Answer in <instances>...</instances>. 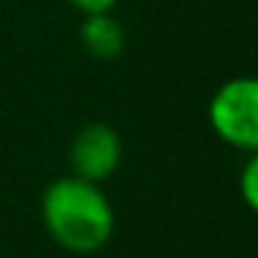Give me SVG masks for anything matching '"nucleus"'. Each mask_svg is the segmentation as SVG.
I'll use <instances>...</instances> for the list:
<instances>
[{"mask_svg":"<svg viewBox=\"0 0 258 258\" xmlns=\"http://www.w3.org/2000/svg\"><path fill=\"white\" fill-rule=\"evenodd\" d=\"M42 222L70 252H97L114 233V208L100 183L78 175L58 178L42 197Z\"/></svg>","mask_w":258,"mask_h":258,"instance_id":"1","label":"nucleus"},{"mask_svg":"<svg viewBox=\"0 0 258 258\" xmlns=\"http://www.w3.org/2000/svg\"><path fill=\"white\" fill-rule=\"evenodd\" d=\"M81 42L95 58H117L125 50V28L111 12L86 14L81 25Z\"/></svg>","mask_w":258,"mask_h":258,"instance_id":"4","label":"nucleus"},{"mask_svg":"<svg viewBox=\"0 0 258 258\" xmlns=\"http://www.w3.org/2000/svg\"><path fill=\"white\" fill-rule=\"evenodd\" d=\"M239 191L250 211L258 214V153H252L239 172Z\"/></svg>","mask_w":258,"mask_h":258,"instance_id":"5","label":"nucleus"},{"mask_svg":"<svg viewBox=\"0 0 258 258\" xmlns=\"http://www.w3.org/2000/svg\"><path fill=\"white\" fill-rule=\"evenodd\" d=\"M70 3L84 14H106L117 6L119 0H70Z\"/></svg>","mask_w":258,"mask_h":258,"instance_id":"6","label":"nucleus"},{"mask_svg":"<svg viewBox=\"0 0 258 258\" xmlns=\"http://www.w3.org/2000/svg\"><path fill=\"white\" fill-rule=\"evenodd\" d=\"M211 131L241 153H258V75L230 78L208 103Z\"/></svg>","mask_w":258,"mask_h":258,"instance_id":"2","label":"nucleus"},{"mask_svg":"<svg viewBox=\"0 0 258 258\" xmlns=\"http://www.w3.org/2000/svg\"><path fill=\"white\" fill-rule=\"evenodd\" d=\"M122 161V139L106 122H89L78 131L70 147V164L78 178L103 183L117 172Z\"/></svg>","mask_w":258,"mask_h":258,"instance_id":"3","label":"nucleus"}]
</instances>
